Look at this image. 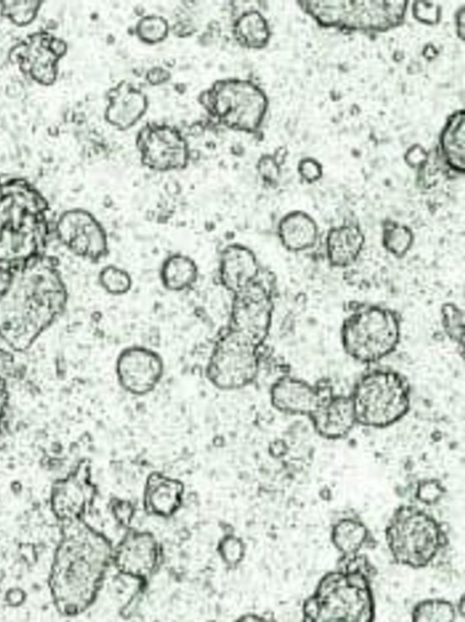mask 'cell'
<instances>
[{
  "mask_svg": "<svg viewBox=\"0 0 465 622\" xmlns=\"http://www.w3.org/2000/svg\"><path fill=\"white\" fill-rule=\"evenodd\" d=\"M8 276L0 290V339L24 352L63 315L68 291L57 260L46 255Z\"/></svg>",
  "mask_w": 465,
  "mask_h": 622,
  "instance_id": "6da1fadb",
  "label": "cell"
},
{
  "mask_svg": "<svg viewBox=\"0 0 465 622\" xmlns=\"http://www.w3.org/2000/svg\"><path fill=\"white\" fill-rule=\"evenodd\" d=\"M59 527L48 588L56 611L64 617H76L95 601L112 563L113 547L85 519Z\"/></svg>",
  "mask_w": 465,
  "mask_h": 622,
  "instance_id": "7a4b0ae2",
  "label": "cell"
},
{
  "mask_svg": "<svg viewBox=\"0 0 465 622\" xmlns=\"http://www.w3.org/2000/svg\"><path fill=\"white\" fill-rule=\"evenodd\" d=\"M49 212L46 198L25 178L0 182V274L9 276L45 256Z\"/></svg>",
  "mask_w": 465,
  "mask_h": 622,
  "instance_id": "3957f363",
  "label": "cell"
},
{
  "mask_svg": "<svg viewBox=\"0 0 465 622\" xmlns=\"http://www.w3.org/2000/svg\"><path fill=\"white\" fill-rule=\"evenodd\" d=\"M377 569L363 555L341 557L302 604L306 622H370L375 617L371 580Z\"/></svg>",
  "mask_w": 465,
  "mask_h": 622,
  "instance_id": "277c9868",
  "label": "cell"
},
{
  "mask_svg": "<svg viewBox=\"0 0 465 622\" xmlns=\"http://www.w3.org/2000/svg\"><path fill=\"white\" fill-rule=\"evenodd\" d=\"M218 125L236 132L257 134L265 120L269 99L255 82L239 77L217 79L197 97Z\"/></svg>",
  "mask_w": 465,
  "mask_h": 622,
  "instance_id": "5b68a950",
  "label": "cell"
},
{
  "mask_svg": "<svg viewBox=\"0 0 465 622\" xmlns=\"http://www.w3.org/2000/svg\"><path fill=\"white\" fill-rule=\"evenodd\" d=\"M384 535L394 562L414 569L428 567L448 542L442 523L413 505L393 511Z\"/></svg>",
  "mask_w": 465,
  "mask_h": 622,
  "instance_id": "8992f818",
  "label": "cell"
},
{
  "mask_svg": "<svg viewBox=\"0 0 465 622\" xmlns=\"http://www.w3.org/2000/svg\"><path fill=\"white\" fill-rule=\"evenodd\" d=\"M401 324L394 310L361 304L346 316L341 327V345L348 356L371 364L392 354L400 344Z\"/></svg>",
  "mask_w": 465,
  "mask_h": 622,
  "instance_id": "52a82bcc",
  "label": "cell"
},
{
  "mask_svg": "<svg viewBox=\"0 0 465 622\" xmlns=\"http://www.w3.org/2000/svg\"><path fill=\"white\" fill-rule=\"evenodd\" d=\"M298 6L324 28L384 33L401 26L408 1H298Z\"/></svg>",
  "mask_w": 465,
  "mask_h": 622,
  "instance_id": "ba28073f",
  "label": "cell"
},
{
  "mask_svg": "<svg viewBox=\"0 0 465 622\" xmlns=\"http://www.w3.org/2000/svg\"><path fill=\"white\" fill-rule=\"evenodd\" d=\"M350 396L357 424L373 428L397 423L411 406L409 383L390 369H373L362 375Z\"/></svg>",
  "mask_w": 465,
  "mask_h": 622,
  "instance_id": "9c48e42d",
  "label": "cell"
},
{
  "mask_svg": "<svg viewBox=\"0 0 465 622\" xmlns=\"http://www.w3.org/2000/svg\"><path fill=\"white\" fill-rule=\"evenodd\" d=\"M262 347L226 326L218 335L208 358L207 380L222 391H235L250 386L259 374Z\"/></svg>",
  "mask_w": 465,
  "mask_h": 622,
  "instance_id": "30bf717a",
  "label": "cell"
},
{
  "mask_svg": "<svg viewBox=\"0 0 465 622\" xmlns=\"http://www.w3.org/2000/svg\"><path fill=\"white\" fill-rule=\"evenodd\" d=\"M232 296L226 326L262 346L269 336L274 311L272 279L263 272Z\"/></svg>",
  "mask_w": 465,
  "mask_h": 622,
  "instance_id": "8fae6325",
  "label": "cell"
},
{
  "mask_svg": "<svg viewBox=\"0 0 465 622\" xmlns=\"http://www.w3.org/2000/svg\"><path fill=\"white\" fill-rule=\"evenodd\" d=\"M141 164L154 172L185 169L191 160L189 143L183 132L167 123L148 122L136 134Z\"/></svg>",
  "mask_w": 465,
  "mask_h": 622,
  "instance_id": "7c38bea8",
  "label": "cell"
},
{
  "mask_svg": "<svg viewBox=\"0 0 465 622\" xmlns=\"http://www.w3.org/2000/svg\"><path fill=\"white\" fill-rule=\"evenodd\" d=\"M67 43L48 31L28 34L8 52L9 61L28 79L42 86L53 85L58 64L67 53Z\"/></svg>",
  "mask_w": 465,
  "mask_h": 622,
  "instance_id": "4fadbf2b",
  "label": "cell"
},
{
  "mask_svg": "<svg viewBox=\"0 0 465 622\" xmlns=\"http://www.w3.org/2000/svg\"><path fill=\"white\" fill-rule=\"evenodd\" d=\"M54 232L72 254L90 262L104 259L110 252L106 230L96 216L84 208H70L58 216Z\"/></svg>",
  "mask_w": 465,
  "mask_h": 622,
  "instance_id": "5bb4252c",
  "label": "cell"
},
{
  "mask_svg": "<svg viewBox=\"0 0 465 622\" xmlns=\"http://www.w3.org/2000/svg\"><path fill=\"white\" fill-rule=\"evenodd\" d=\"M95 495L89 460H79L66 475L55 479L50 487V510L58 525L80 519L85 515Z\"/></svg>",
  "mask_w": 465,
  "mask_h": 622,
  "instance_id": "9a60e30c",
  "label": "cell"
},
{
  "mask_svg": "<svg viewBox=\"0 0 465 622\" xmlns=\"http://www.w3.org/2000/svg\"><path fill=\"white\" fill-rule=\"evenodd\" d=\"M164 361L155 350L133 345L124 347L115 361V376L126 393L143 396L152 393L163 379Z\"/></svg>",
  "mask_w": 465,
  "mask_h": 622,
  "instance_id": "2e32d148",
  "label": "cell"
},
{
  "mask_svg": "<svg viewBox=\"0 0 465 622\" xmlns=\"http://www.w3.org/2000/svg\"><path fill=\"white\" fill-rule=\"evenodd\" d=\"M160 551L148 532L132 531L113 548L112 563L123 574L146 579L156 569Z\"/></svg>",
  "mask_w": 465,
  "mask_h": 622,
  "instance_id": "e0dca14e",
  "label": "cell"
},
{
  "mask_svg": "<svg viewBox=\"0 0 465 622\" xmlns=\"http://www.w3.org/2000/svg\"><path fill=\"white\" fill-rule=\"evenodd\" d=\"M105 99L104 120L119 131L134 126L149 108L147 95L127 80L119 81L109 88L105 93Z\"/></svg>",
  "mask_w": 465,
  "mask_h": 622,
  "instance_id": "ac0fdd59",
  "label": "cell"
},
{
  "mask_svg": "<svg viewBox=\"0 0 465 622\" xmlns=\"http://www.w3.org/2000/svg\"><path fill=\"white\" fill-rule=\"evenodd\" d=\"M308 417L315 432L328 440L346 437L357 424L351 396L331 392L322 394Z\"/></svg>",
  "mask_w": 465,
  "mask_h": 622,
  "instance_id": "d6986e66",
  "label": "cell"
},
{
  "mask_svg": "<svg viewBox=\"0 0 465 622\" xmlns=\"http://www.w3.org/2000/svg\"><path fill=\"white\" fill-rule=\"evenodd\" d=\"M263 273L256 254L241 243L226 245L218 261V280L232 295L256 280Z\"/></svg>",
  "mask_w": 465,
  "mask_h": 622,
  "instance_id": "ffe728a7",
  "label": "cell"
},
{
  "mask_svg": "<svg viewBox=\"0 0 465 622\" xmlns=\"http://www.w3.org/2000/svg\"><path fill=\"white\" fill-rule=\"evenodd\" d=\"M322 392L307 381L282 376L270 387L272 406L281 413L292 416H309L318 405Z\"/></svg>",
  "mask_w": 465,
  "mask_h": 622,
  "instance_id": "44dd1931",
  "label": "cell"
},
{
  "mask_svg": "<svg viewBox=\"0 0 465 622\" xmlns=\"http://www.w3.org/2000/svg\"><path fill=\"white\" fill-rule=\"evenodd\" d=\"M364 245L365 235L360 225L345 222L328 230L325 237L326 258L333 267H348L361 256Z\"/></svg>",
  "mask_w": 465,
  "mask_h": 622,
  "instance_id": "7402d4cb",
  "label": "cell"
},
{
  "mask_svg": "<svg viewBox=\"0 0 465 622\" xmlns=\"http://www.w3.org/2000/svg\"><path fill=\"white\" fill-rule=\"evenodd\" d=\"M276 233L282 247L292 253L312 249L320 236L316 220L303 210H292L283 215L277 224Z\"/></svg>",
  "mask_w": 465,
  "mask_h": 622,
  "instance_id": "603a6c76",
  "label": "cell"
},
{
  "mask_svg": "<svg viewBox=\"0 0 465 622\" xmlns=\"http://www.w3.org/2000/svg\"><path fill=\"white\" fill-rule=\"evenodd\" d=\"M438 154L441 163L451 173L463 175L465 171V112L459 109L449 115L438 141Z\"/></svg>",
  "mask_w": 465,
  "mask_h": 622,
  "instance_id": "cb8c5ba5",
  "label": "cell"
},
{
  "mask_svg": "<svg viewBox=\"0 0 465 622\" xmlns=\"http://www.w3.org/2000/svg\"><path fill=\"white\" fill-rule=\"evenodd\" d=\"M183 485L175 478L153 472L148 476L144 490V507L152 514L170 516L180 507Z\"/></svg>",
  "mask_w": 465,
  "mask_h": 622,
  "instance_id": "d4e9b609",
  "label": "cell"
},
{
  "mask_svg": "<svg viewBox=\"0 0 465 622\" xmlns=\"http://www.w3.org/2000/svg\"><path fill=\"white\" fill-rule=\"evenodd\" d=\"M331 540L341 557H351L371 547L374 538L362 520L356 516H345L332 524Z\"/></svg>",
  "mask_w": 465,
  "mask_h": 622,
  "instance_id": "484cf974",
  "label": "cell"
},
{
  "mask_svg": "<svg viewBox=\"0 0 465 622\" xmlns=\"http://www.w3.org/2000/svg\"><path fill=\"white\" fill-rule=\"evenodd\" d=\"M231 32L235 43L249 50L265 48L272 38L267 18L256 9L241 13L232 22Z\"/></svg>",
  "mask_w": 465,
  "mask_h": 622,
  "instance_id": "4316f807",
  "label": "cell"
},
{
  "mask_svg": "<svg viewBox=\"0 0 465 622\" xmlns=\"http://www.w3.org/2000/svg\"><path fill=\"white\" fill-rule=\"evenodd\" d=\"M199 266L190 256L173 253L162 262L159 277L162 286L170 292H183L192 288L199 278Z\"/></svg>",
  "mask_w": 465,
  "mask_h": 622,
  "instance_id": "83f0119b",
  "label": "cell"
},
{
  "mask_svg": "<svg viewBox=\"0 0 465 622\" xmlns=\"http://www.w3.org/2000/svg\"><path fill=\"white\" fill-rule=\"evenodd\" d=\"M415 241L413 230L401 222L384 220L381 224V245L396 258H403L412 248Z\"/></svg>",
  "mask_w": 465,
  "mask_h": 622,
  "instance_id": "f1b7e54d",
  "label": "cell"
},
{
  "mask_svg": "<svg viewBox=\"0 0 465 622\" xmlns=\"http://www.w3.org/2000/svg\"><path fill=\"white\" fill-rule=\"evenodd\" d=\"M456 616V607L443 598L419 601L411 611V620L415 622H453Z\"/></svg>",
  "mask_w": 465,
  "mask_h": 622,
  "instance_id": "f546056e",
  "label": "cell"
},
{
  "mask_svg": "<svg viewBox=\"0 0 465 622\" xmlns=\"http://www.w3.org/2000/svg\"><path fill=\"white\" fill-rule=\"evenodd\" d=\"M171 33V25L163 15L151 14L142 16L134 25V35L145 45L163 42Z\"/></svg>",
  "mask_w": 465,
  "mask_h": 622,
  "instance_id": "4dcf8cb0",
  "label": "cell"
},
{
  "mask_svg": "<svg viewBox=\"0 0 465 622\" xmlns=\"http://www.w3.org/2000/svg\"><path fill=\"white\" fill-rule=\"evenodd\" d=\"M98 283L107 294L119 296L131 291L134 280L125 268L109 264L100 269Z\"/></svg>",
  "mask_w": 465,
  "mask_h": 622,
  "instance_id": "1f68e13d",
  "label": "cell"
},
{
  "mask_svg": "<svg viewBox=\"0 0 465 622\" xmlns=\"http://www.w3.org/2000/svg\"><path fill=\"white\" fill-rule=\"evenodd\" d=\"M44 1H0V15L16 26L33 23Z\"/></svg>",
  "mask_w": 465,
  "mask_h": 622,
  "instance_id": "d6a6232c",
  "label": "cell"
},
{
  "mask_svg": "<svg viewBox=\"0 0 465 622\" xmlns=\"http://www.w3.org/2000/svg\"><path fill=\"white\" fill-rule=\"evenodd\" d=\"M442 327L450 340L460 345L464 344V314L453 303H445L440 309Z\"/></svg>",
  "mask_w": 465,
  "mask_h": 622,
  "instance_id": "836d02e7",
  "label": "cell"
},
{
  "mask_svg": "<svg viewBox=\"0 0 465 622\" xmlns=\"http://www.w3.org/2000/svg\"><path fill=\"white\" fill-rule=\"evenodd\" d=\"M282 161L275 154L262 155L256 163V171L262 183L274 186L280 177Z\"/></svg>",
  "mask_w": 465,
  "mask_h": 622,
  "instance_id": "e575fe53",
  "label": "cell"
},
{
  "mask_svg": "<svg viewBox=\"0 0 465 622\" xmlns=\"http://www.w3.org/2000/svg\"><path fill=\"white\" fill-rule=\"evenodd\" d=\"M445 492L446 490L440 481L425 479L419 482L415 497L424 505L432 506L440 501Z\"/></svg>",
  "mask_w": 465,
  "mask_h": 622,
  "instance_id": "d590c367",
  "label": "cell"
},
{
  "mask_svg": "<svg viewBox=\"0 0 465 622\" xmlns=\"http://www.w3.org/2000/svg\"><path fill=\"white\" fill-rule=\"evenodd\" d=\"M411 11L413 18L421 24L433 25L440 21L441 7L432 2H415Z\"/></svg>",
  "mask_w": 465,
  "mask_h": 622,
  "instance_id": "8d00e7d4",
  "label": "cell"
},
{
  "mask_svg": "<svg viewBox=\"0 0 465 622\" xmlns=\"http://www.w3.org/2000/svg\"><path fill=\"white\" fill-rule=\"evenodd\" d=\"M299 176L307 184L318 182L323 175V167L319 160L312 156H305L297 164Z\"/></svg>",
  "mask_w": 465,
  "mask_h": 622,
  "instance_id": "74e56055",
  "label": "cell"
},
{
  "mask_svg": "<svg viewBox=\"0 0 465 622\" xmlns=\"http://www.w3.org/2000/svg\"><path fill=\"white\" fill-rule=\"evenodd\" d=\"M10 409V392L6 379L0 375V438L4 436L7 426Z\"/></svg>",
  "mask_w": 465,
  "mask_h": 622,
  "instance_id": "f35d334b",
  "label": "cell"
},
{
  "mask_svg": "<svg viewBox=\"0 0 465 622\" xmlns=\"http://www.w3.org/2000/svg\"><path fill=\"white\" fill-rule=\"evenodd\" d=\"M171 72L163 66H153L145 74L146 82L152 86L166 84L171 79Z\"/></svg>",
  "mask_w": 465,
  "mask_h": 622,
  "instance_id": "ab89813d",
  "label": "cell"
},
{
  "mask_svg": "<svg viewBox=\"0 0 465 622\" xmlns=\"http://www.w3.org/2000/svg\"><path fill=\"white\" fill-rule=\"evenodd\" d=\"M454 19L456 34L463 41L465 36V7L463 5L457 9Z\"/></svg>",
  "mask_w": 465,
  "mask_h": 622,
  "instance_id": "60d3db41",
  "label": "cell"
},
{
  "mask_svg": "<svg viewBox=\"0 0 465 622\" xmlns=\"http://www.w3.org/2000/svg\"><path fill=\"white\" fill-rule=\"evenodd\" d=\"M464 604H465V599H464V595L461 596L460 602L457 605L458 608V614H460L462 617H464Z\"/></svg>",
  "mask_w": 465,
  "mask_h": 622,
  "instance_id": "b9f144b4",
  "label": "cell"
}]
</instances>
